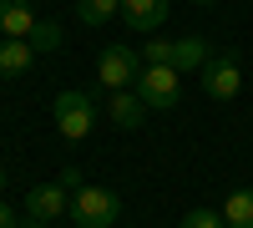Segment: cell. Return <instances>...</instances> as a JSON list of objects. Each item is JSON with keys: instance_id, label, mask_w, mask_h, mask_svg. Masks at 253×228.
I'll return each instance as SVG.
<instances>
[{"instance_id": "5bb4252c", "label": "cell", "mask_w": 253, "mask_h": 228, "mask_svg": "<svg viewBox=\"0 0 253 228\" xmlns=\"http://www.w3.org/2000/svg\"><path fill=\"white\" fill-rule=\"evenodd\" d=\"M177 228H228V218H223L218 208H187Z\"/></svg>"}, {"instance_id": "2e32d148", "label": "cell", "mask_w": 253, "mask_h": 228, "mask_svg": "<svg viewBox=\"0 0 253 228\" xmlns=\"http://www.w3.org/2000/svg\"><path fill=\"white\" fill-rule=\"evenodd\" d=\"M142 66H172V41H147L142 46Z\"/></svg>"}, {"instance_id": "44dd1931", "label": "cell", "mask_w": 253, "mask_h": 228, "mask_svg": "<svg viewBox=\"0 0 253 228\" xmlns=\"http://www.w3.org/2000/svg\"><path fill=\"white\" fill-rule=\"evenodd\" d=\"M198 5H213V0H198Z\"/></svg>"}, {"instance_id": "7c38bea8", "label": "cell", "mask_w": 253, "mask_h": 228, "mask_svg": "<svg viewBox=\"0 0 253 228\" xmlns=\"http://www.w3.org/2000/svg\"><path fill=\"white\" fill-rule=\"evenodd\" d=\"M223 218H228V228H253V188L228 193V203H223Z\"/></svg>"}, {"instance_id": "8fae6325", "label": "cell", "mask_w": 253, "mask_h": 228, "mask_svg": "<svg viewBox=\"0 0 253 228\" xmlns=\"http://www.w3.org/2000/svg\"><path fill=\"white\" fill-rule=\"evenodd\" d=\"M172 66L187 76V71H203L208 66V41L203 36H182V41H172Z\"/></svg>"}, {"instance_id": "ba28073f", "label": "cell", "mask_w": 253, "mask_h": 228, "mask_svg": "<svg viewBox=\"0 0 253 228\" xmlns=\"http://www.w3.org/2000/svg\"><path fill=\"white\" fill-rule=\"evenodd\" d=\"M107 117L117 122L122 132H137L142 122H147V101H142L132 87H126V91H112V101H107Z\"/></svg>"}, {"instance_id": "52a82bcc", "label": "cell", "mask_w": 253, "mask_h": 228, "mask_svg": "<svg viewBox=\"0 0 253 228\" xmlns=\"http://www.w3.org/2000/svg\"><path fill=\"white\" fill-rule=\"evenodd\" d=\"M122 20H126V31L152 36L167 20V0H122Z\"/></svg>"}, {"instance_id": "9a60e30c", "label": "cell", "mask_w": 253, "mask_h": 228, "mask_svg": "<svg viewBox=\"0 0 253 228\" xmlns=\"http://www.w3.org/2000/svg\"><path fill=\"white\" fill-rule=\"evenodd\" d=\"M26 41H31V51H56V46H61V26H51V20H36V31H31Z\"/></svg>"}, {"instance_id": "e0dca14e", "label": "cell", "mask_w": 253, "mask_h": 228, "mask_svg": "<svg viewBox=\"0 0 253 228\" xmlns=\"http://www.w3.org/2000/svg\"><path fill=\"white\" fill-rule=\"evenodd\" d=\"M61 188H66V193H81V173L66 168V173H61Z\"/></svg>"}, {"instance_id": "3957f363", "label": "cell", "mask_w": 253, "mask_h": 228, "mask_svg": "<svg viewBox=\"0 0 253 228\" xmlns=\"http://www.w3.org/2000/svg\"><path fill=\"white\" fill-rule=\"evenodd\" d=\"M137 76H142V56L132 46H122V41H112V46H101L96 56V81L107 91H126V87H137Z\"/></svg>"}, {"instance_id": "d6986e66", "label": "cell", "mask_w": 253, "mask_h": 228, "mask_svg": "<svg viewBox=\"0 0 253 228\" xmlns=\"http://www.w3.org/2000/svg\"><path fill=\"white\" fill-rule=\"evenodd\" d=\"M20 228H51L46 218H20Z\"/></svg>"}, {"instance_id": "277c9868", "label": "cell", "mask_w": 253, "mask_h": 228, "mask_svg": "<svg viewBox=\"0 0 253 228\" xmlns=\"http://www.w3.org/2000/svg\"><path fill=\"white\" fill-rule=\"evenodd\" d=\"M51 112H56V132L66 137V142L91 137V127H96V101H91L86 91H61Z\"/></svg>"}, {"instance_id": "8992f818", "label": "cell", "mask_w": 253, "mask_h": 228, "mask_svg": "<svg viewBox=\"0 0 253 228\" xmlns=\"http://www.w3.org/2000/svg\"><path fill=\"white\" fill-rule=\"evenodd\" d=\"M61 213H71V193L61 188V182H41V188L26 193V218H61Z\"/></svg>"}, {"instance_id": "7a4b0ae2", "label": "cell", "mask_w": 253, "mask_h": 228, "mask_svg": "<svg viewBox=\"0 0 253 228\" xmlns=\"http://www.w3.org/2000/svg\"><path fill=\"white\" fill-rule=\"evenodd\" d=\"M122 218V198L112 188H81L71 193V223L76 228H117Z\"/></svg>"}, {"instance_id": "4fadbf2b", "label": "cell", "mask_w": 253, "mask_h": 228, "mask_svg": "<svg viewBox=\"0 0 253 228\" xmlns=\"http://www.w3.org/2000/svg\"><path fill=\"white\" fill-rule=\"evenodd\" d=\"M112 15H122V0H76V20L81 26H107Z\"/></svg>"}, {"instance_id": "30bf717a", "label": "cell", "mask_w": 253, "mask_h": 228, "mask_svg": "<svg viewBox=\"0 0 253 228\" xmlns=\"http://www.w3.org/2000/svg\"><path fill=\"white\" fill-rule=\"evenodd\" d=\"M31 61H36L31 41H20V36H5V41H0V76H26Z\"/></svg>"}, {"instance_id": "5b68a950", "label": "cell", "mask_w": 253, "mask_h": 228, "mask_svg": "<svg viewBox=\"0 0 253 228\" xmlns=\"http://www.w3.org/2000/svg\"><path fill=\"white\" fill-rule=\"evenodd\" d=\"M243 87V66H238V51H223V56H208L203 66V91L213 101H233Z\"/></svg>"}, {"instance_id": "7402d4cb", "label": "cell", "mask_w": 253, "mask_h": 228, "mask_svg": "<svg viewBox=\"0 0 253 228\" xmlns=\"http://www.w3.org/2000/svg\"><path fill=\"white\" fill-rule=\"evenodd\" d=\"M117 228H122V223H117Z\"/></svg>"}, {"instance_id": "ffe728a7", "label": "cell", "mask_w": 253, "mask_h": 228, "mask_svg": "<svg viewBox=\"0 0 253 228\" xmlns=\"http://www.w3.org/2000/svg\"><path fill=\"white\" fill-rule=\"evenodd\" d=\"M0 188H5V168H0Z\"/></svg>"}, {"instance_id": "ac0fdd59", "label": "cell", "mask_w": 253, "mask_h": 228, "mask_svg": "<svg viewBox=\"0 0 253 228\" xmlns=\"http://www.w3.org/2000/svg\"><path fill=\"white\" fill-rule=\"evenodd\" d=\"M0 228H20V218H15L10 203H0Z\"/></svg>"}, {"instance_id": "9c48e42d", "label": "cell", "mask_w": 253, "mask_h": 228, "mask_svg": "<svg viewBox=\"0 0 253 228\" xmlns=\"http://www.w3.org/2000/svg\"><path fill=\"white\" fill-rule=\"evenodd\" d=\"M31 31H36L31 0H0V36H20V41H26Z\"/></svg>"}, {"instance_id": "6da1fadb", "label": "cell", "mask_w": 253, "mask_h": 228, "mask_svg": "<svg viewBox=\"0 0 253 228\" xmlns=\"http://www.w3.org/2000/svg\"><path fill=\"white\" fill-rule=\"evenodd\" d=\"M132 91L147 101V112H177V101H182V71L177 66H142Z\"/></svg>"}]
</instances>
